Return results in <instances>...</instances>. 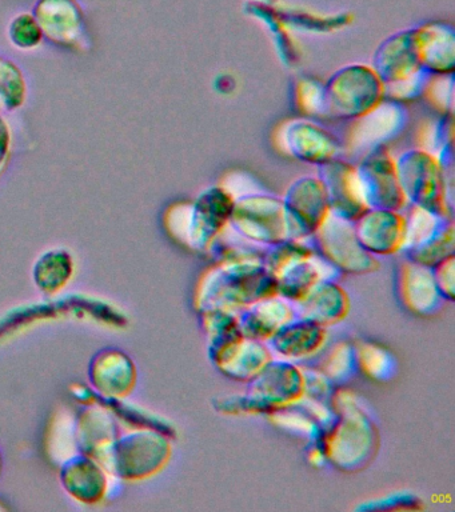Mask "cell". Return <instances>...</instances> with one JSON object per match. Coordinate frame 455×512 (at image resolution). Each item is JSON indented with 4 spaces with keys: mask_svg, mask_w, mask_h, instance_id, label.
I'll return each instance as SVG.
<instances>
[{
    "mask_svg": "<svg viewBox=\"0 0 455 512\" xmlns=\"http://www.w3.org/2000/svg\"><path fill=\"white\" fill-rule=\"evenodd\" d=\"M361 246L374 256L402 251L406 236V216L401 211L370 208L354 222Z\"/></svg>",
    "mask_w": 455,
    "mask_h": 512,
    "instance_id": "obj_13",
    "label": "cell"
},
{
    "mask_svg": "<svg viewBox=\"0 0 455 512\" xmlns=\"http://www.w3.org/2000/svg\"><path fill=\"white\" fill-rule=\"evenodd\" d=\"M210 359L227 378L249 382L274 359V355L267 343L245 336L211 355Z\"/></svg>",
    "mask_w": 455,
    "mask_h": 512,
    "instance_id": "obj_17",
    "label": "cell"
},
{
    "mask_svg": "<svg viewBox=\"0 0 455 512\" xmlns=\"http://www.w3.org/2000/svg\"><path fill=\"white\" fill-rule=\"evenodd\" d=\"M399 288L403 303L415 314H434L441 306L443 298L435 283L433 268L407 260L401 266Z\"/></svg>",
    "mask_w": 455,
    "mask_h": 512,
    "instance_id": "obj_22",
    "label": "cell"
},
{
    "mask_svg": "<svg viewBox=\"0 0 455 512\" xmlns=\"http://www.w3.org/2000/svg\"><path fill=\"white\" fill-rule=\"evenodd\" d=\"M399 182L409 204L453 219L447 196L446 164L437 155L418 148L395 160Z\"/></svg>",
    "mask_w": 455,
    "mask_h": 512,
    "instance_id": "obj_4",
    "label": "cell"
},
{
    "mask_svg": "<svg viewBox=\"0 0 455 512\" xmlns=\"http://www.w3.org/2000/svg\"><path fill=\"white\" fill-rule=\"evenodd\" d=\"M334 423L322 436L326 459L341 471H361L377 455L379 432L357 396L346 388H335L330 399Z\"/></svg>",
    "mask_w": 455,
    "mask_h": 512,
    "instance_id": "obj_1",
    "label": "cell"
},
{
    "mask_svg": "<svg viewBox=\"0 0 455 512\" xmlns=\"http://www.w3.org/2000/svg\"><path fill=\"white\" fill-rule=\"evenodd\" d=\"M10 147V134L9 127L5 123V120L0 118V171L5 166L7 155H9Z\"/></svg>",
    "mask_w": 455,
    "mask_h": 512,
    "instance_id": "obj_32",
    "label": "cell"
},
{
    "mask_svg": "<svg viewBox=\"0 0 455 512\" xmlns=\"http://www.w3.org/2000/svg\"><path fill=\"white\" fill-rule=\"evenodd\" d=\"M373 68L385 86L426 74L419 60L415 27L399 31L382 42L375 54Z\"/></svg>",
    "mask_w": 455,
    "mask_h": 512,
    "instance_id": "obj_14",
    "label": "cell"
},
{
    "mask_svg": "<svg viewBox=\"0 0 455 512\" xmlns=\"http://www.w3.org/2000/svg\"><path fill=\"white\" fill-rule=\"evenodd\" d=\"M9 35L14 46L22 50H30L39 46L42 40V31L37 20L31 15H19L10 24Z\"/></svg>",
    "mask_w": 455,
    "mask_h": 512,
    "instance_id": "obj_29",
    "label": "cell"
},
{
    "mask_svg": "<svg viewBox=\"0 0 455 512\" xmlns=\"http://www.w3.org/2000/svg\"><path fill=\"white\" fill-rule=\"evenodd\" d=\"M422 500L409 491L393 492L382 498L369 500L358 506L361 511H403L421 510Z\"/></svg>",
    "mask_w": 455,
    "mask_h": 512,
    "instance_id": "obj_28",
    "label": "cell"
},
{
    "mask_svg": "<svg viewBox=\"0 0 455 512\" xmlns=\"http://www.w3.org/2000/svg\"><path fill=\"white\" fill-rule=\"evenodd\" d=\"M357 368V358H355L354 344L341 342L337 344L326 356L322 363L321 370L337 386L345 383L354 375Z\"/></svg>",
    "mask_w": 455,
    "mask_h": 512,
    "instance_id": "obj_25",
    "label": "cell"
},
{
    "mask_svg": "<svg viewBox=\"0 0 455 512\" xmlns=\"http://www.w3.org/2000/svg\"><path fill=\"white\" fill-rule=\"evenodd\" d=\"M34 18L51 42L70 48L81 46L85 19L75 0H39Z\"/></svg>",
    "mask_w": 455,
    "mask_h": 512,
    "instance_id": "obj_15",
    "label": "cell"
},
{
    "mask_svg": "<svg viewBox=\"0 0 455 512\" xmlns=\"http://www.w3.org/2000/svg\"><path fill=\"white\" fill-rule=\"evenodd\" d=\"M26 86L14 63L0 59V106L13 111L25 103Z\"/></svg>",
    "mask_w": 455,
    "mask_h": 512,
    "instance_id": "obj_26",
    "label": "cell"
},
{
    "mask_svg": "<svg viewBox=\"0 0 455 512\" xmlns=\"http://www.w3.org/2000/svg\"><path fill=\"white\" fill-rule=\"evenodd\" d=\"M406 118L405 110L398 104H379L369 114L355 119L353 130L347 135V148L354 152H370L381 147L383 142L403 130Z\"/></svg>",
    "mask_w": 455,
    "mask_h": 512,
    "instance_id": "obj_16",
    "label": "cell"
},
{
    "mask_svg": "<svg viewBox=\"0 0 455 512\" xmlns=\"http://www.w3.org/2000/svg\"><path fill=\"white\" fill-rule=\"evenodd\" d=\"M282 199L290 239H311L331 212L326 187L319 176H303L295 180Z\"/></svg>",
    "mask_w": 455,
    "mask_h": 512,
    "instance_id": "obj_8",
    "label": "cell"
},
{
    "mask_svg": "<svg viewBox=\"0 0 455 512\" xmlns=\"http://www.w3.org/2000/svg\"><path fill=\"white\" fill-rule=\"evenodd\" d=\"M357 368L371 379L385 382L393 378L397 362L393 354L386 348L371 342H358L354 344Z\"/></svg>",
    "mask_w": 455,
    "mask_h": 512,
    "instance_id": "obj_24",
    "label": "cell"
},
{
    "mask_svg": "<svg viewBox=\"0 0 455 512\" xmlns=\"http://www.w3.org/2000/svg\"><path fill=\"white\" fill-rule=\"evenodd\" d=\"M303 371V396L319 402L330 404L331 396L335 391V384L322 371Z\"/></svg>",
    "mask_w": 455,
    "mask_h": 512,
    "instance_id": "obj_30",
    "label": "cell"
},
{
    "mask_svg": "<svg viewBox=\"0 0 455 512\" xmlns=\"http://www.w3.org/2000/svg\"><path fill=\"white\" fill-rule=\"evenodd\" d=\"M357 168L370 208L401 211L409 204L399 182L397 163L387 148L381 146L367 152Z\"/></svg>",
    "mask_w": 455,
    "mask_h": 512,
    "instance_id": "obj_10",
    "label": "cell"
},
{
    "mask_svg": "<svg viewBox=\"0 0 455 512\" xmlns=\"http://www.w3.org/2000/svg\"><path fill=\"white\" fill-rule=\"evenodd\" d=\"M454 223L449 220L425 242L406 250L410 262L433 268L454 255Z\"/></svg>",
    "mask_w": 455,
    "mask_h": 512,
    "instance_id": "obj_23",
    "label": "cell"
},
{
    "mask_svg": "<svg viewBox=\"0 0 455 512\" xmlns=\"http://www.w3.org/2000/svg\"><path fill=\"white\" fill-rule=\"evenodd\" d=\"M229 227L262 247L290 239L285 203L269 194L253 192L235 198Z\"/></svg>",
    "mask_w": 455,
    "mask_h": 512,
    "instance_id": "obj_6",
    "label": "cell"
},
{
    "mask_svg": "<svg viewBox=\"0 0 455 512\" xmlns=\"http://www.w3.org/2000/svg\"><path fill=\"white\" fill-rule=\"evenodd\" d=\"M237 314L243 335L265 343L283 326L297 318L294 303L279 294L259 300Z\"/></svg>",
    "mask_w": 455,
    "mask_h": 512,
    "instance_id": "obj_19",
    "label": "cell"
},
{
    "mask_svg": "<svg viewBox=\"0 0 455 512\" xmlns=\"http://www.w3.org/2000/svg\"><path fill=\"white\" fill-rule=\"evenodd\" d=\"M433 274L443 300L454 302V255L433 267Z\"/></svg>",
    "mask_w": 455,
    "mask_h": 512,
    "instance_id": "obj_31",
    "label": "cell"
},
{
    "mask_svg": "<svg viewBox=\"0 0 455 512\" xmlns=\"http://www.w3.org/2000/svg\"><path fill=\"white\" fill-rule=\"evenodd\" d=\"M319 167V178L325 184L330 210L334 215L355 222L370 210L357 167L339 158Z\"/></svg>",
    "mask_w": 455,
    "mask_h": 512,
    "instance_id": "obj_11",
    "label": "cell"
},
{
    "mask_svg": "<svg viewBox=\"0 0 455 512\" xmlns=\"http://www.w3.org/2000/svg\"><path fill=\"white\" fill-rule=\"evenodd\" d=\"M385 98V83L365 64L342 68L325 84L327 118H362Z\"/></svg>",
    "mask_w": 455,
    "mask_h": 512,
    "instance_id": "obj_5",
    "label": "cell"
},
{
    "mask_svg": "<svg viewBox=\"0 0 455 512\" xmlns=\"http://www.w3.org/2000/svg\"><path fill=\"white\" fill-rule=\"evenodd\" d=\"M278 295L277 280L263 259L222 260L202 275L195 296L199 311L221 308L239 312L259 300Z\"/></svg>",
    "mask_w": 455,
    "mask_h": 512,
    "instance_id": "obj_2",
    "label": "cell"
},
{
    "mask_svg": "<svg viewBox=\"0 0 455 512\" xmlns=\"http://www.w3.org/2000/svg\"><path fill=\"white\" fill-rule=\"evenodd\" d=\"M295 103L302 114L327 118L325 84L310 79L301 80L295 90Z\"/></svg>",
    "mask_w": 455,
    "mask_h": 512,
    "instance_id": "obj_27",
    "label": "cell"
},
{
    "mask_svg": "<svg viewBox=\"0 0 455 512\" xmlns=\"http://www.w3.org/2000/svg\"><path fill=\"white\" fill-rule=\"evenodd\" d=\"M246 395L258 404L262 415L281 410L303 398V371L289 360H271L253 379Z\"/></svg>",
    "mask_w": 455,
    "mask_h": 512,
    "instance_id": "obj_9",
    "label": "cell"
},
{
    "mask_svg": "<svg viewBox=\"0 0 455 512\" xmlns=\"http://www.w3.org/2000/svg\"><path fill=\"white\" fill-rule=\"evenodd\" d=\"M419 60L429 75H453L455 39L453 28L445 23L431 22L415 27Z\"/></svg>",
    "mask_w": 455,
    "mask_h": 512,
    "instance_id": "obj_21",
    "label": "cell"
},
{
    "mask_svg": "<svg viewBox=\"0 0 455 512\" xmlns=\"http://www.w3.org/2000/svg\"><path fill=\"white\" fill-rule=\"evenodd\" d=\"M294 307L297 318L327 327L346 318L350 312V299L337 280H322L307 292L305 298L294 303Z\"/></svg>",
    "mask_w": 455,
    "mask_h": 512,
    "instance_id": "obj_18",
    "label": "cell"
},
{
    "mask_svg": "<svg viewBox=\"0 0 455 512\" xmlns=\"http://www.w3.org/2000/svg\"><path fill=\"white\" fill-rule=\"evenodd\" d=\"M255 3H263V4H270V6H273V4L278 3L279 0H253Z\"/></svg>",
    "mask_w": 455,
    "mask_h": 512,
    "instance_id": "obj_33",
    "label": "cell"
},
{
    "mask_svg": "<svg viewBox=\"0 0 455 512\" xmlns=\"http://www.w3.org/2000/svg\"><path fill=\"white\" fill-rule=\"evenodd\" d=\"M326 338V327L310 320L295 318L277 334L271 336L266 343L273 355H278L289 362H297L317 354L325 344Z\"/></svg>",
    "mask_w": 455,
    "mask_h": 512,
    "instance_id": "obj_20",
    "label": "cell"
},
{
    "mask_svg": "<svg viewBox=\"0 0 455 512\" xmlns=\"http://www.w3.org/2000/svg\"><path fill=\"white\" fill-rule=\"evenodd\" d=\"M283 150L301 162L323 164L333 162L341 154V144L330 131L306 119L293 120L278 135Z\"/></svg>",
    "mask_w": 455,
    "mask_h": 512,
    "instance_id": "obj_12",
    "label": "cell"
},
{
    "mask_svg": "<svg viewBox=\"0 0 455 512\" xmlns=\"http://www.w3.org/2000/svg\"><path fill=\"white\" fill-rule=\"evenodd\" d=\"M311 240L318 254L339 271L367 274L379 268L378 259L359 243L354 222L339 218L333 212L311 236Z\"/></svg>",
    "mask_w": 455,
    "mask_h": 512,
    "instance_id": "obj_7",
    "label": "cell"
},
{
    "mask_svg": "<svg viewBox=\"0 0 455 512\" xmlns=\"http://www.w3.org/2000/svg\"><path fill=\"white\" fill-rule=\"evenodd\" d=\"M235 196L223 186L203 191L191 204L177 206L173 212V231L187 246L210 251L218 236L229 227Z\"/></svg>",
    "mask_w": 455,
    "mask_h": 512,
    "instance_id": "obj_3",
    "label": "cell"
}]
</instances>
